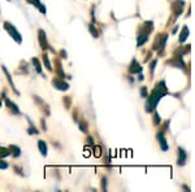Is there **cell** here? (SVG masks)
<instances>
[{
  "label": "cell",
  "instance_id": "1",
  "mask_svg": "<svg viewBox=\"0 0 195 192\" xmlns=\"http://www.w3.org/2000/svg\"><path fill=\"white\" fill-rule=\"evenodd\" d=\"M165 94H167L165 82L161 81L158 86H156V88L152 91V94H151V96L148 98V100H147V104H146V112H152V110H155L156 104L159 103V100L161 99Z\"/></svg>",
  "mask_w": 195,
  "mask_h": 192
},
{
  "label": "cell",
  "instance_id": "2",
  "mask_svg": "<svg viewBox=\"0 0 195 192\" xmlns=\"http://www.w3.org/2000/svg\"><path fill=\"white\" fill-rule=\"evenodd\" d=\"M4 27H5V30H7V31L11 34V37H12L13 39H15V40H16L17 43H21V42H22V38H21V34H20L18 31H17L16 27H15V26H13V25H11L9 22H4Z\"/></svg>",
  "mask_w": 195,
  "mask_h": 192
},
{
  "label": "cell",
  "instance_id": "3",
  "mask_svg": "<svg viewBox=\"0 0 195 192\" xmlns=\"http://www.w3.org/2000/svg\"><path fill=\"white\" fill-rule=\"evenodd\" d=\"M52 85H54L56 88L60 90V91H67L69 88V86H68L67 82H64L61 79H57V78H55V79L52 81Z\"/></svg>",
  "mask_w": 195,
  "mask_h": 192
},
{
  "label": "cell",
  "instance_id": "4",
  "mask_svg": "<svg viewBox=\"0 0 195 192\" xmlns=\"http://www.w3.org/2000/svg\"><path fill=\"white\" fill-rule=\"evenodd\" d=\"M186 160H187V153L185 152L184 148H178V161H177V164H178L180 166H184Z\"/></svg>",
  "mask_w": 195,
  "mask_h": 192
},
{
  "label": "cell",
  "instance_id": "5",
  "mask_svg": "<svg viewBox=\"0 0 195 192\" xmlns=\"http://www.w3.org/2000/svg\"><path fill=\"white\" fill-rule=\"evenodd\" d=\"M38 34H39V43H41V47L43 50H46V48L48 47V43H47V39H46V33L43 31V30H39Z\"/></svg>",
  "mask_w": 195,
  "mask_h": 192
},
{
  "label": "cell",
  "instance_id": "6",
  "mask_svg": "<svg viewBox=\"0 0 195 192\" xmlns=\"http://www.w3.org/2000/svg\"><path fill=\"white\" fill-rule=\"evenodd\" d=\"M147 39H148V33L145 31V33H142L138 35V40H137V46L138 47H141L143 43H146L147 42Z\"/></svg>",
  "mask_w": 195,
  "mask_h": 192
},
{
  "label": "cell",
  "instance_id": "7",
  "mask_svg": "<svg viewBox=\"0 0 195 192\" xmlns=\"http://www.w3.org/2000/svg\"><path fill=\"white\" fill-rule=\"evenodd\" d=\"M129 72L130 73H141L142 68L135 60H133V62H132V65H130V68H129Z\"/></svg>",
  "mask_w": 195,
  "mask_h": 192
},
{
  "label": "cell",
  "instance_id": "8",
  "mask_svg": "<svg viewBox=\"0 0 195 192\" xmlns=\"http://www.w3.org/2000/svg\"><path fill=\"white\" fill-rule=\"evenodd\" d=\"M158 140L160 142V146H161V149L165 152V151H168V144H167V140H165V138H164V135L160 133V134H158Z\"/></svg>",
  "mask_w": 195,
  "mask_h": 192
},
{
  "label": "cell",
  "instance_id": "9",
  "mask_svg": "<svg viewBox=\"0 0 195 192\" xmlns=\"http://www.w3.org/2000/svg\"><path fill=\"white\" fill-rule=\"evenodd\" d=\"M38 147H39V151H41L42 156L46 157V156H47V152H48V151H47V144L43 142V140H39V142H38Z\"/></svg>",
  "mask_w": 195,
  "mask_h": 192
},
{
  "label": "cell",
  "instance_id": "10",
  "mask_svg": "<svg viewBox=\"0 0 195 192\" xmlns=\"http://www.w3.org/2000/svg\"><path fill=\"white\" fill-rule=\"evenodd\" d=\"M189 37V29H187V26H184V29H182V33H181V37H180V42H185L186 39H187Z\"/></svg>",
  "mask_w": 195,
  "mask_h": 192
},
{
  "label": "cell",
  "instance_id": "11",
  "mask_svg": "<svg viewBox=\"0 0 195 192\" xmlns=\"http://www.w3.org/2000/svg\"><path fill=\"white\" fill-rule=\"evenodd\" d=\"M4 100H5V103H7V105H8V107H9V108L12 109V110H13V112H15V113H20V110H18V108H17V105H16V104H15V103H12V101H11V100H9V99H7V98H4Z\"/></svg>",
  "mask_w": 195,
  "mask_h": 192
},
{
  "label": "cell",
  "instance_id": "12",
  "mask_svg": "<svg viewBox=\"0 0 195 192\" xmlns=\"http://www.w3.org/2000/svg\"><path fill=\"white\" fill-rule=\"evenodd\" d=\"M3 70H4V73H5V75H7V79L9 81V83H11V86H12V88L16 91V94H18V91L16 90V87H15V83H13V81H12V77H11V74L8 73V70H7V68L5 66H3Z\"/></svg>",
  "mask_w": 195,
  "mask_h": 192
},
{
  "label": "cell",
  "instance_id": "13",
  "mask_svg": "<svg viewBox=\"0 0 195 192\" xmlns=\"http://www.w3.org/2000/svg\"><path fill=\"white\" fill-rule=\"evenodd\" d=\"M33 4H34V5H35L37 8H38V9L39 11H41L42 13H43V14H46V7L44 5H42V4L41 3H39V0H33V2H31Z\"/></svg>",
  "mask_w": 195,
  "mask_h": 192
},
{
  "label": "cell",
  "instance_id": "14",
  "mask_svg": "<svg viewBox=\"0 0 195 192\" xmlns=\"http://www.w3.org/2000/svg\"><path fill=\"white\" fill-rule=\"evenodd\" d=\"M43 62H44L46 68L48 69V70H52V66H51V64H50V60H48V55H47V53H44V55H43Z\"/></svg>",
  "mask_w": 195,
  "mask_h": 192
},
{
  "label": "cell",
  "instance_id": "15",
  "mask_svg": "<svg viewBox=\"0 0 195 192\" xmlns=\"http://www.w3.org/2000/svg\"><path fill=\"white\" fill-rule=\"evenodd\" d=\"M11 149H12V153L15 157H18L21 155V151H20V148L18 147H16V146H11Z\"/></svg>",
  "mask_w": 195,
  "mask_h": 192
},
{
  "label": "cell",
  "instance_id": "16",
  "mask_svg": "<svg viewBox=\"0 0 195 192\" xmlns=\"http://www.w3.org/2000/svg\"><path fill=\"white\" fill-rule=\"evenodd\" d=\"M33 64H34V66H35L37 72L38 73H42V66H41V64H39L38 59H33Z\"/></svg>",
  "mask_w": 195,
  "mask_h": 192
},
{
  "label": "cell",
  "instance_id": "17",
  "mask_svg": "<svg viewBox=\"0 0 195 192\" xmlns=\"http://www.w3.org/2000/svg\"><path fill=\"white\" fill-rule=\"evenodd\" d=\"M11 152L7 149V148H2L0 147V157H7V156H9Z\"/></svg>",
  "mask_w": 195,
  "mask_h": 192
},
{
  "label": "cell",
  "instance_id": "18",
  "mask_svg": "<svg viewBox=\"0 0 195 192\" xmlns=\"http://www.w3.org/2000/svg\"><path fill=\"white\" fill-rule=\"evenodd\" d=\"M89 30H90V33L93 34L94 38H98V37H99V35H98V30H95L94 25H90V26H89Z\"/></svg>",
  "mask_w": 195,
  "mask_h": 192
},
{
  "label": "cell",
  "instance_id": "19",
  "mask_svg": "<svg viewBox=\"0 0 195 192\" xmlns=\"http://www.w3.org/2000/svg\"><path fill=\"white\" fill-rule=\"evenodd\" d=\"M94 156H100V147H94Z\"/></svg>",
  "mask_w": 195,
  "mask_h": 192
},
{
  "label": "cell",
  "instance_id": "20",
  "mask_svg": "<svg viewBox=\"0 0 195 192\" xmlns=\"http://www.w3.org/2000/svg\"><path fill=\"white\" fill-rule=\"evenodd\" d=\"M141 95H142V98H146V96H147V88H146V87H142Z\"/></svg>",
  "mask_w": 195,
  "mask_h": 192
},
{
  "label": "cell",
  "instance_id": "21",
  "mask_svg": "<svg viewBox=\"0 0 195 192\" xmlns=\"http://www.w3.org/2000/svg\"><path fill=\"white\" fill-rule=\"evenodd\" d=\"M102 188L107 190V179H106V178H103V179H102Z\"/></svg>",
  "mask_w": 195,
  "mask_h": 192
},
{
  "label": "cell",
  "instance_id": "22",
  "mask_svg": "<svg viewBox=\"0 0 195 192\" xmlns=\"http://www.w3.org/2000/svg\"><path fill=\"white\" fill-rule=\"evenodd\" d=\"M154 123H155V125L160 123V116L158 114V113H156V114H155V121H154Z\"/></svg>",
  "mask_w": 195,
  "mask_h": 192
},
{
  "label": "cell",
  "instance_id": "23",
  "mask_svg": "<svg viewBox=\"0 0 195 192\" xmlns=\"http://www.w3.org/2000/svg\"><path fill=\"white\" fill-rule=\"evenodd\" d=\"M8 168V164L4 162V161H0V169H7Z\"/></svg>",
  "mask_w": 195,
  "mask_h": 192
},
{
  "label": "cell",
  "instance_id": "24",
  "mask_svg": "<svg viewBox=\"0 0 195 192\" xmlns=\"http://www.w3.org/2000/svg\"><path fill=\"white\" fill-rule=\"evenodd\" d=\"M0 107H2V100H0Z\"/></svg>",
  "mask_w": 195,
  "mask_h": 192
}]
</instances>
